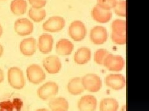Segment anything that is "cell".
<instances>
[{
    "mask_svg": "<svg viewBox=\"0 0 149 111\" xmlns=\"http://www.w3.org/2000/svg\"><path fill=\"white\" fill-rule=\"evenodd\" d=\"M111 38L113 42L118 45L126 44V21L116 19L111 24Z\"/></svg>",
    "mask_w": 149,
    "mask_h": 111,
    "instance_id": "6da1fadb",
    "label": "cell"
},
{
    "mask_svg": "<svg viewBox=\"0 0 149 111\" xmlns=\"http://www.w3.org/2000/svg\"><path fill=\"white\" fill-rule=\"evenodd\" d=\"M8 81L9 85L15 90H21L26 85V80L22 71L17 67L8 69Z\"/></svg>",
    "mask_w": 149,
    "mask_h": 111,
    "instance_id": "7a4b0ae2",
    "label": "cell"
},
{
    "mask_svg": "<svg viewBox=\"0 0 149 111\" xmlns=\"http://www.w3.org/2000/svg\"><path fill=\"white\" fill-rule=\"evenodd\" d=\"M87 34L86 25L81 21H73L68 27L70 37L76 42L81 41L85 38Z\"/></svg>",
    "mask_w": 149,
    "mask_h": 111,
    "instance_id": "3957f363",
    "label": "cell"
},
{
    "mask_svg": "<svg viewBox=\"0 0 149 111\" xmlns=\"http://www.w3.org/2000/svg\"><path fill=\"white\" fill-rule=\"evenodd\" d=\"M59 87L57 83L54 82H48L37 90V95L39 98L43 101L50 100L54 98L58 94Z\"/></svg>",
    "mask_w": 149,
    "mask_h": 111,
    "instance_id": "277c9868",
    "label": "cell"
},
{
    "mask_svg": "<svg viewBox=\"0 0 149 111\" xmlns=\"http://www.w3.org/2000/svg\"><path fill=\"white\" fill-rule=\"evenodd\" d=\"M84 89L91 92L100 91L102 87V80L99 75L95 73H88L81 78Z\"/></svg>",
    "mask_w": 149,
    "mask_h": 111,
    "instance_id": "5b68a950",
    "label": "cell"
},
{
    "mask_svg": "<svg viewBox=\"0 0 149 111\" xmlns=\"http://www.w3.org/2000/svg\"><path fill=\"white\" fill-rule=\"evenodd\" d=\"M26 75L29 82L34 85L40 84L46 78L44 71L37 64H31L27 67Z\"/></svg>",
    "mask_w": 149,
    "mask_h": 111,
    "instance_id": "8992f818",
    "label": "cell"
},
{
    "mask_svg": "<svg viewBox=\"0 0 149 111\" xmlns=\"http://www.w3.org/2000/svg\"><path fill=\"white\" fill-rule=\"evenodd\" d=\"M65 24L66 22L65 18L62 17L58 16H52L43 23L42 29L45 32L56 33L62 30L65 26Z\"/></svg>",
    "mask_w": 149,
    "mask_h": 111,
    "instance_id": "52a82bcc",
    "label": "cell"
},
{
    "mask_svg": "<svg viewBox=\"0 0 149 111\" xmlns=\"http://www.w3.org/2000/svg\"><path fill=\"white\" fill-rule=\"evenodd\" d=\"M103 66L109 71L120 72L124 67L125 61L121 56L109 53L105 59Z\"/></svg>",
    "mask_w": 149,
    "mask_h": 111,
    "instance_id": "ba28073f",
    "label": "cell"
},
{
    "mask_svg": "<svg viewBox=\"0 0 149 111\" xmlns=\"http://www.w3.org/2000/svg\"><path fill=\"white\" fill-rule=\"evenodd\" d=\"M14 29L18 35L28 36L33 32L34 24L27 18H19L15 21Z\"/></svg>",
    "mask_w": 149,
    "mask_h": 111,
    "instance_id": "9c48e42d",
    "label": "cell"
},
{
    "mask_svg": "<svg viewBox=\"0 0 149 111\" xmlns=\"http://www.w3.org/2000/svg\"><path fill=\"white\" fill-rule=\"evenodd\" d=\"M90 38L93 44L96 45H103L108 38V30L103 26H95L90 30Z\"/></svg>",
    "mask_w": 149,
    "mask_h": 111,
    "instance_id": "30bf717a",
    "label": "cell"
},
{
    "mask_svg": "<svg viewBox=\"0 0 149 111\" xmlns=\"http://www.w3.org/2000/svg\"><path fill=\"white\" fill-rule=\"evenodd\" d=\"M106 85L115 91L123 90L126 85L125 77L119 73H111L106 76L105 78Z\"/></svg>",
    "mask_w": 149,
    "mask_h": 111,
    "instance_id": "8fae6325",
    "label": "cell"
},
{
    "mask_svg": "<svg viewBox=\"0 0 149 111\" xmlns=\"http://www.w3.org/2000/svg\"><path fill=\"white\" fill-rule=\"evenodd\" d=\"M43 67L45 71L49 74H57L62 69V62L57 56L51 55L43 60Z\"/></svg>",
    "mask_w": 149,
    "mask_h": 111,
    "instance_id": "7c38bea8",
    "label": "cell"
},
{
    "mask_svg": "<svg viewBox=\"0 0 149 111\" xmlns=\"http://www.w3.org/2000/svg\"><path fill=\"white\" fill-rule=\"evenodd\" d=\"M97 107V99L93 95L82 96L78 102L79 111H95Z\"/></svg>",
    "mask_w": 149,
    "mask_h": 111,
    "instance_id": "4fadbf2b",
    "label": "cell"
},
{
    "mask_svg": "<svg viewBox=\"0 0 149 111\" xmlns=\"http://www.w3.org/2000/svg\"><path fill=\"white\" fill-rule=\"evenodd\" d=\"M54 38L52 36L48 34H44L40 35L37 46L40 52L47 54L50 53L53 49Z\"/></svg>",
    "mask_w": 149,
    "mask_h": 111,
    "instance_id": "5bb4252c",
    "label": "cell"
},
{
    "mask_svg": "<svg viewBox=\"0 0 149 111\" xmlns=\"http://www.w3.org/2000/svg\"><path fill=\"white\" fill-rule=\"evenodd\" d=\"M91 16L96 22L105 24L109 22L112 18L111 11H107L96 5L91 10Z\"/></svg>",
    "mask_w": 149,
    "mask_h": 111,
    "instance_id": "9a60e30c",
    "label": "cell"
},
{
    "mask_svg": "<svg viewBox=\"0 0 149 111\" xmlns=\"http://www.w3.org/2000/svg\"><path fill=\"white\" fill-rule=\"evenodd\" d=\"M36 47V40L32 37L22 40L19 44L20 52L27 57L32 56L35 54Z\"/></svg>",
    "mask_w": 149,
    "mask_h": 111,
    "instance_id": "2e32d148",
    "label": "cell"
},
{
    "mask_svg": "<svg viewBox=\"0 0 149 111\" xmlns=\"http://www.w3.org/2000/svg\"><path fill=\"white\" fill-rule=\"evenodd\" d=\"M74 49V45L71 41L66 38L59 40L55 46L57 53L61 56H68L70 55Z\"/></svg>",
    "mask_w": 149,
    "mask_h": 111,
    "instance_id": "e0dca14e",
    "label": "cell"
},
{
    "mask_svg": "<svg viewBox=\"0 0 149 111\" xmlns=\"http://www.w3.org/2000/svg\"><path fill=\"white\" fill-rule=\"evenodd\" d=\"M91 58V51L90 48L81 47L77 50L73 56L74 62L78 65H85L90 62Z\"/></svg>",
    "mask_w": 149,
    "mask_h": 111,
    "instance_id": "ac0fdd59",
    "label": "cell"
},
{
    "mask_svg": "<svg viewBox=\"0 0 149 111\" xmlns=\"http://www.w3.org/2000/svg\"><path fill=\"white\" fill-rule=\"evenodd\" d=\"M67 90L70 94L73 96L80 95L85 91L84 89L81 78L74 77L70 80L67 85Z\"/></svg>",
    "mask_w": 149,
    "mask_h": 111,
    "instance_id": "d6986e66",
    "label": "cell"
},
{
    "mask_svg": "<svg viewBox=\"0 0 149 111\" xmlns=\"http://www.w3.org/2000/svg\"><path fill=\"white\" fill-rule=\"evenodd\" d=\"M49 106L51 111H68L69 109L68 102L62 97L50 99Z\"/></svg>",
    "mask_w": 149,
    "mask_h": 111,
    "instance_id": "ffe728a7",
    "label": "cell"
},
{
    "mask_svg": "<svg viewBox=\"0 0 149 111\" xmlns=\"http://www.w3.org/2000/svg\"><path fill=\"white\" fill-rule=\"evenodd\" d=\"M27 4L26 0H13L10 4L11 12L15 15L21 16L26 12Z\"/></svg>",
    "mask_w": 149,
    "mask_h": 111,
    "instance_id": "44dd1931",
    "label": "cell"
},
{
    "mask_svg": "<svg viewBox=\"0 0 149 111\" xmlns=\"http://www.w3.org/2000/svg\"><path fill=\"white\" fill-rule=\"evenodd\" d=\"M119 103L112 98L102 99L100 104V111H118Z\"/></svg>",
    "mask_w": 149,
    "mask_h": 111,
    "instance_id": "7402d4cb",
    "label": "cell"
},
{
    "mask_svg": "<svg viewBox=\"0 0 149 111\" xmlns=\"http://www.w3.org/2000/svg\"><path fill=\"white\" fill-rule=\"evenodd\" d=\"M46 11L44 9H35L31 8L29 12H28V16L31 19L35 22H40L42 21L46 17Z\"/></svg>",
    "mask_w": 149,
    "mask_h": 111,
    "instance_id": "603a6c76",
    "label": "cell"
},
{
    "mask_svg": "<svg viewBox=\"0 0 149 111\" xmlns=\"http://www.w3.org/2000/svg\"><path fill=\"white\" fill-rule=\"evenodd\" d=\"M109 54V51L106 49L101 48L96 50L94 54L95 62L100 66H103L105 59Z\"/></svg>",
    "mask_w": 149,
    "mask_h": 111,
    "instance_id": "cb8c5ba5",
    "label": "cell"
},
{
    "mask_svg": "<svg viewBox=\"0 0 149 111\" xmlns=\"http://www.w3.org/2000/svg\"><path fill=\"white\" fill-rule=\"evenodd\" d=\"M113 9L116 15L121 17H126V1L125 0L118 1Z\"/></svg>",
    "mask_w": 149,
    "mask_h": 111,
    "instance_id": "d4e9b609",
    "label": "cell"
},
{
    "mask_svg": "<svg viewBox=\"0 0 149 111\" xmlns=\"http://www.w3.org/2000/svg\"><path fill=\"white\" fill-rule=\"evenodd\" d=\"M118 0H97V6L107 11H111L115 6Z\"/></svg>",
    "mask_w": 149,
    "mask_h": 111,
    "instance_id": "484cf974",
    "label": "cell"
},
{
    "mask_svg": "<svg viewBox=\"0 0 149 111\" xmlns=\"http://www.w3.org/2000/svg\"><path fill=\"white\" fill-rule=\"evenodd\" d=\"M32 8L35 9L43 8L47 3V0H28Z\"/></svg>",
    "mask_w": 149,
    "mask_h": 111,
    "instance_id": "4316f807",
    "label": "cell"
},
{
    "mask_svg": "<svg viewBox=\"0 0 149 111\" xmlns=\"http://www.w3.org/2000/svg\"><path fill=\"white\" fill-rule=\"evenodd\" d=\"M4 78V72L2 69L0 68V83H1Z\"/></svg>",
    "mask_w": 149,
    "mask_h": 111,
    "instance_id": "83f0119b",
    "label": "cell"
},
{
    "mask_svg": "<svg viewBox=\"0 0 149 111\" xmlns=\"http://www.w3.org/2000/svg\"><path fill=\"white\" fill-rule=\"evenodd\" d=\"M3 51H4V49H3V46L0 44V58L1 57V56L3 54Z\"/></svg>",
    "mask_w": 149,
    "mask_h": 111,
    "instance_id": "f1b7e54d",
    "label": "cell"
},
{
    "mask_svg": "<svg viewBox=\"0 0 149 111\" xmlns=\"http://www.w3.org/2000/svg\"><path fill=\"white\" fill-rule=\"evenodd\" d=\"M126 108H127V106H126V104H125V105H124L123 107H122V108H121V109L120 110V111H126Z\"/></svg>",
    "mask_w": 149,
    "mask_h": 111,
    "instance_id": "f546056e",
    "label": "cell"
},
{
    "mask_svg": "<svg viewBox=\"0 0 149 111\" xmlns=\"http://www.w3.org/2000/svg\"><path fill=\"white\" fill-rule=\"evenodd\" d=\"M2 34H3V27L1 25V24H0V37L1 36Z\"/></svg>",
    "mask_w": 149,
    "mask_h": 111,
    "instance_id": "4dcf8cb0",
    "label": "cell"
},
{
    "mask_svg": "<svg viewBox=\"0 0 149 111\" xmlns=\"http://www.w3.org/2000/svg\"><path fill=\"white\" fill-rule=\"evenodd\" d=\"M36 111H49L48 109H44V108H42V109H37Z\"/></svg>",
    "mask_w": 149,
    "mask_h": 111,
    "instance_id": "1f68e13d",
    "label": "cell"
}]
</instances>
